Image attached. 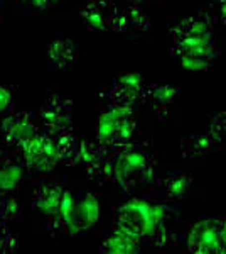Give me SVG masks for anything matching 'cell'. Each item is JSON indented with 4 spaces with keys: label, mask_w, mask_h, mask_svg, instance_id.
Listing matches in <instances>:
<instances>
[{
    "label": "cell",
    "mask_w": 226,
    "mask_h": 254,
    "mask_svg": "<svg viewBox=\"0 0 226 254\" xmlns=\"http://www.w3.org/2000/svg\"><path fill=\"white\" fill-rule=\"evenodd\" d=\"M145 2H150V0H127V3H132V5H138V7Z\"/></svg>",
    "instance_id": "cell-28"
},
{
    "label": "cell",
    "mask_w": 226,
    "mask_h": 254,
    "mask_svg": "<svg viewBox=\"0 0 226 254\" xmlns=\"http://www.w3.org/2000/svg\"><path fill=\"white\" fill-rule=\"evenodd\" d=\"M14 104V88L10 85L0 83V119L5 116Z\"/></svg>",
    "instance_id": "cell-25"
},
{
    "label": "cell",
    "mask_w": 226,
    "mask_h": 254,
    "mask_svg": "<svg viewBox=\"0 0 226 254\" xmlns=\"http://www.w3.org/2000/svg\"><path fill=\"white\" fill-rule=\"evenodd\" d=\"M98 220V200L91 193H85L80 198L75 196L68 224V236H75L90 229Z\"/></svg>",
    "instance_id": "cell-15"
},
{
    "label": "cell",
    "mask_w": 226,
    "mask_h": 254,
    "mask_svg": "<svg viewBox=\"0 0 226 254\" xmlns=\"http://www.w3.org/2000/svg\"><path fill=\"white\" fill-rule=\"evenodd\" d=\"M178 95V88L171 87V85H149L143 102L150 105L159 119H164L174 105Z\"/></svg>",
    "instance_id": "cell-19"
},
{
    "label": "cell",
    "mask_w": 226,
    "mask_h": 254,
    "mask_svg": "<svg viewBox=\"0 0 226 254\" xmlns=\"http://www.w3.org/2000/svg\"><path fill=\"white\" fill-rule=\"evenodd\" d=\"M39 119L24 109H10L0 119V132L3 142L12 149H20L29 139L39 132Z\"/></svg>",
    "instance_id": "cell-6"
},
{
    "label": "cell",
    "mask_w": 226,
    "mask_h": 254,
    "mask_svg": "<svg viewBox=\"0 0 226 254\" xmlns=\"http://www.w3.org/2000/svg\"><path fill=\"white\" fill-rule=\"evenodd\" d=\"M15 215H17L15 200L9 195V191H0V220L9 222Z\"/></svg>",
    "instance_id": "cell-23"
},
{
    "label": "cell",
    "mask_w": 226,
    "mask_h": 254,
    "mask_svg": "<svg viewBox=\"0 0 226 254\" xmlns=\"http://www.w3.org/2000/svg\"><path fill=\"white\" fill-rule=\"evenodd\" d=\"M142 241L138 237H135L130 232L123 231L120 227L112 229L108 236L101 241L100 251L108 253V254H129V253H138L140 251Z\"/></svg>",
    "instance_id": "cell-18"
},
{
    "label": "cell",
    "mask_w": 226,
    "mask_h": 254,
    "mask_svg": "<svg viewBox=\"0 0 226 254\" xmlns=\"http://www.w3.org/2000/svg\"><path fill=\"white\" fill-rule=\"evenodd\" d=\"M112 149L101 144L96 139L81 141L78 146V163H83L90 178L108 180L106 178V168H108V158Z\"/></svg>",
    "instance_id": "cell-13"
},
{
    "label": "cell",
    "mask_w": 226,
    "mask_h": 254,
    "mask_svg": "<svg viewBox=\"0 0 226 254\" xmlns=\"http://www.w3.org/2000/svg\"><path fill=\"white\" fill-rule=\"evenodd\" d=\"M215 146V141L209 136L208 130L206 132L187 134L181 142V154L189 161H204Z\"/></svg>",
    "instance_id": "cell-20"
},
{
    "label": "cell",
    "mask_w": 226,
    "mask_h": 254,
    "mask_svg": "<svg viewBox=\"0 0 226 254\" xmlns=\"http://www.w3.org/2000/svg\"><path fill=\"white\" fill-rule=\"evenodd\" d=\"M155 168V149L150 141L127 142L112 149L106 178L125 191L137 190L152 180Z\"/></svg>",
    "instance_id": "cell-2"
},
{
    "label": "cell",
    "mask_w": 226,
    "mask_h": 254,
    "mask_svg": "<svg viewBox=\"0 0 226 254\" xmlns=\"http://www.w3.org/2000/svg\"><path fill=\"white\" fill-rule=\"evenodd\" d=\"M206 14L215 24L226 26V0H208Z\"/></svg>",
    "instance_id": "cell-24"
},
{
    "label": "cell",
    "mask_w": 226,
    "mask_h": 254,
    "mask_svg": "<svg viewBox=\"0 0 226 254\" xmlns=\"http://www.w3.org/2000/svg\"><path fill=\"white\" fill-rule=\"evenodd\" d=\"M208 132H209V136L213 137L216 146L225 144L226 142V110L225 112L216 114V116L211 119Z\"/></svg>",
    "instance_id": "cell-22"
},
{
    "label": "cell",
    "mask_w": 226,
    "mask_h": 254,
    "mask_svg": "<svg viewBox=\"0 0 226 254\" xmlns=\"http://www.w3.org/2000/svg\"><path fill=\"white\" fill-rule=\"evenodd\" d=\"M134 132V109L118 104H110L101 112L96 126V132H94V139L100 141L103 146L110 147V149H115V147L130 142Z\"/></svg>",
    "instance_id": "cell-4"
},
{
    "label": "cell",
    "mask_w": 226,
    "mask_h": 254,
    "mask_svg": "<svg viewBox=\"0 0 226 254\" xmlns=\"http://www.w3.org/2000/svg\"><path fill=\"white\" fill-rule=\"evenodd\" d=\"M171 55L181 63V66L189 71H204L209 69L213 61L218 56V48L215 43H203V44H172Z\"/></svg>",
    "instance_id": "cell-11"
},
{
    "label": "cell",
    "mask_w": 226,
    "mask_h": 254,
    "mask_svg": "<svg viewBox=\"0 0 226 254\" xmlns=\"http://www.w3.org/2000/svg\"><path fill=\"white\" fill-rule=\"evenodd\" d=\"M187 249L194 254L226 253L223 222L220 219H206L194 224L187 232Z\"/></svg>",
    "instance_id": "cell-8"
},
{
    "label": "cell",
    "mask_w": 226,
    "mask_h": 254,
    "mask_svg": "<svg viewBox=\"0 0 226 254\" xmlns=\"http://www.w3.org/2000/svg\"><path fill=\"white\" fill-rule=\"evenodd\" d=\"M36 10H44V9H49L51 5H54L57 0H27Z\"/></svg>",
    "instance_id": "cell-27"
},
{
    "label": "cell",
    "mask_w": 226,
    "mask_h": 254,
    "mask_svg": "<svg viewBox=\"0 0 226 254\" xmlns=\"http://www.w3.org/2000/svg\"><path fill=\"white\" fill-rule=\"evenodd\" d=\"M118 2L115 0H86L76 15L88 31H112Z\"/></svg>",
    "instance_id": "cell-10"
},
{
    "label": "cell",
    "mask_w": 226,
    "mask_h": 254,
    "mask_svg": "<svg viewBox=\"0 0 226 254\" xmlns=\"http://www.w3.org/2000/svg\"><path fill=\"white\" fill-rule=\"evenodd\" d=\"M192 187V178L186 170H176L160 176L157 180L159 196L167 202H181L189 195Z\"/></svg>",
    "instance_id": "cell-16"
},
{
    "label": "cell",
    "mask_w": 226,
    "mask_h": 254,
    "mask_svg": "<svg viewBox=\"0 0 226 254\" xmlns=\"http://www.w3.org/2000/svg\"><path fill=\"white\" fill-rule=\"evenodd\" d=\"M221 222H223V241H225V246H226V219H223Z\"/></svg>",
    "instance_id": "cell-29"
},
{
    "label": "cell",
    "mask_w": 226,
    "mask_h": 254,
    "mask_svg": "<svg viewBox=\"0 0 226 254\" xmlns=\"http://www.w3.org/2000/svg\"><path fill=\"white\" fill-rule=\"evenodd\" d=\"M149 85L145 80L137 73H129V75H120L113 80L112 87L108 90L110 104L125 105V107H134L138 102H143L145 92Z\"/></svg>",
    "instance_id": "cell-12"
},
{
    "label": "cell",
    "mask_w": 226,
    "mask_h": 254,
    "mask_svg": "<svg viewBox=\"0 0 226 254\" xmlns=\"http://www.w3.org/2000/svg\"><path fill=\"white\" fill-rule=\"evenodd\" d=\"M34 205L46 222L51 234H68V224L75 195L64 183L56 180H43L34 188Z\"/></svg>",
    "instance_id": "cell-3"
},
{
    "label": "cell",
    "mask_w": 226,
    "mask_h": 254,
    "mask_svg": "<svg viewBox=\"0 0 226 254\" xmlns=\"http://www.w3.org/2000/svg\"><path fill=\"white\" fill-rule=\"evenodd\" d=\"M39 124L49 132H63L73 127V104L59 95H49L39 110Z\"/></svg>",
    "instance_id": "cell-9"
},
{
    "label": "cell",
    "mask_w": 226,
    "mask_h": 254,
    "mask_svg": "<svg viewBox=\"0 0 226 254\" xmlns=\"http://www.w3.org/2000/svg\"><path fill=\"white\" fill-rule=\"evenodd\" d=\"M76 55V46L68 36L57 34L47 43V58L51 64L59 69H66L73 63Z\"/></svg>",
    "instance_id": "cell-21"
},
{
    "label": "cell",
    "mask_w": 226,
    "mask_h": 254,
    "mask_svg": "<svg viewBox=\"0 0 226 254\" xmlns=\"http://www.w3.org/2000/svg\"><path fill=\"white\" fill-rule=\"evenodd\" d=\"M19 151L24 159V165L38 173H51L61 163L54 132L44 130L43 127Z\"/></svg>",
    "instance_id": "cell-5"
},
{
    "label": "cell",
    "mask_w": 226,
    "mask_h": 254,
    "mask_svg": "<svg viewBox=\"0 0 226 254\" xmlns=\"http://www.w3.org/2000/svg\"><path fill=\"white\" fill-rule=\"evenodd\" d=\"M17 248V239L7 232V222L0 220V253H12Z\"/></svg>",
    "instance_id": "cell-26"
},
{
    "label": "cell",
    "mask_w": 226,
    "mask_h": 254,
    "mask_svg": "<svg viewBox=\"0 0 226 254\" xmlns=\"http://www.w3.org/2000/svg\"><path fill=\"white\" fill-rule=\"evenodd\" d=\"M22 156L14 153L12 147L0 151V191H12L22 180Z\"/></svg>",
    "instance_id": "cell-17"
},
{
    "label": "cell",
    "mask_w": 226,
    "mask_h": 254,
    "mask_svg": "<svg viewBox=\"0 0 226 254\" xmlns=\"http://www.w3.org/2000/svg\"><path fill=\"white\" fill-rule=\"evenodd\" d=\"M149 29H150V20L140 7L132 5V3H118L112 31L118 32V34L138 36V34H145Z\"/></svg>",
    "instance_id": "cell-14"
},
{
    "label": "cell",
    "mask_w": 226,
    "mask_h": 254,
    "mask_svg": "<svg viewBox=\"0 0 226 254\" xmlns=\"http://www.w3.org/2000/svg\"><path fill=\"white\" fill-rule=\"evenodd\" d=\"M172 44L186 46V44H203L213 43L215 38V22L206 14V10H199L189 17L181 19L172 24L169 29Z\"/></svg>",
    "instance_id": "cell-7"
},
{
    "label": "cell",
    "mask_w": 226,
    "mask_h": 254,
    "mask_svg": "<svg viewBox=\"0 0 226 254\" xmlns=\"http://www.w3.org/2000/svg\"><path fill=\"white\" fill-rule=\"evenodd\" d=\"M169 203L164 198L135 196L120 207L115 225L138 237L142 243L164 246L174 219Z\"/></svg>",
    "instance_id": "cell-1"
}]
</instances>
